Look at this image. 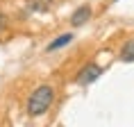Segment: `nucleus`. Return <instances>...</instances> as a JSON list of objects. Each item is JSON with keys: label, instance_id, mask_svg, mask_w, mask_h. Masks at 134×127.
<instances>
[{"label": "nucleus", "instance_id": "5", "mask_svg": "<svg viewBox=\"0 0 134 127\" xmlns=\"http://www.w3.org/2000/svg\"><path fill=\"white\" fill-rule=\"evenodd\" d=\"M71 41H73V34H71V32H66V34L57 36L55 41H50V45H48L46 50H48V52H55V50H62L64 45H68Z\"/></svg>", "mask_w": 134, "mask_h": 127}, {"label": "nucleus", "instance_id": "7", "mask_svg": "<svg viewBox=\"0 0 134 127\" xmlns=\"http://www.w3.org/2000/svg\"><path fill=\"white\" fill-rule=\"evenodd\" d=\"M7 27H9V18L5 14H0V32H5Z\"/></svg>", "mask_w": 134, "mask_h": 127}, {"label": "nucleus", "instance_id": "4", "mask_svg": "<svg viewBox=\"0 0 134 127\" xmlns=\"http://www.w3.org/2000/svg\"><path fill=\"white\" fill-rule=\"evenodd\" d=\"M50 7H52V0H27V2H25V9H30V11H39V14L48 11Z\"/></svg>", "mask_w": 134, "mask_h": 127}, {"label": "nucleus", "instance_id": "6", "mask_svg": "<svg viewBox=\"0 0 134 127\" xmlns=\"http://www.w3.org/2000/svg\"><path fill=\"white\" fill-rule=\"evenodd\" d=\"M120 59L123 61H134V39H127L120 48Z\"/></svg>", "mask_w": 134, "mask_h": 127}, {"label": "nucleus", "instance_id": "3", "mask_svg": "<svg viewBox=\"0 0 134 127\" xmlns=\"http://www.w3.org/2000/svg\"><path fill=\"white\" fill-rule=\"evenodd\" d=\"M89 18H91V7H89V5H82L80 9H75V11H73L71 25H73V27H80V25H84Z\"/></svg>", "mask_w": 134, "mask_h": 127}, {"label": "nucleus", "instance_id": "2", "mask_svg": "<svg viewBox=\"0 0 134 127\" xmlns=\"http://www.w3.org/2000/svg\"><path fill=\"white\" fill-rule=\"evenodd\" d=\"M100 75H102V68H100L98 63H86L84 68L77 73L75 82H77L80 86H86V84H93V82H96Z\"/></svg>", "mask_w": 134, "mask_h": 127}, {"label": "nucleus", "instance_id": "1", "mask_svg": "<svg viewBox=\"0 0 134 127\" xmlns=\"http://www.w3.org/2000/svg\"><path fill=\"white\" fill-rule=\"evenodd\" d=\"M52 102H55V89L48 84L36 86L27 98V113L30 116H41L52 107Z\"/></svg>", "mask_w": 134, "mask_h": 127}]
</instances>
